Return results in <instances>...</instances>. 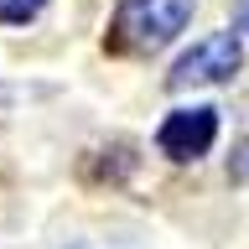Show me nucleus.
Returning a JSON list of instances; mask_svg holds the SVG:
<instances>
[{
  "label": "nucleus",
  "instance_id": "4",
  "mask_svg": "<svg viewBox=\"0 0 249 249\" xmlns=\"http://www.w3.org/2000/svg\"><path fill=\"white\" fill-rule=\"evenodd\" d=\"M42 5L47 0H5V5H0V21H5V26H21V21H31Z\"/></svg>",
  "mask_w": 249,
  "mask_h": 249
},
{
  "label": "nucleus",
  "instance_id": "3",
  "mask_svg": "<svg viewBox=\"0 0 249 249\" xmlns=\"http://www.w3.org/2000/svg\"><path fill=\"white\" fill-rule=\"evenodd\" d=\"M213 135H218V114L213 109H177V114L161 120L156 145H161L171 161H192V156H202L213 145Z\"/></svg>",
  "mask_w": 249,
  "mask_h": 249
},
{
  "label": "nucleus",
  "instance_id": "1",
  "mask_svg": "<svg viewBox=\"0 0 249 249\" xmlns=\"http://www.w3.org/2000/svg\"><path fill=\"white\" fill-rule=\"evenodd\" d=\"M192 21V0H120L114 31L130 47H166Z\"/></svg>",
  "mask_w": 249,
  "mask_h": 249
},
{
  "label": "nucleus",
  "instance_id": "5",
  "mask_svg": "<svg viewBox=\"0 0 249 249\" xmlns=\"http://www.w3.org/2000/svg\"><path fill=\"white\" fill-rule=\"evenodd\" d=\"M233 26L249 31V0H233Z\"/></svg>",
  "mask_w": 249,
  "mask_h": 249
},
{
  "label": "nucleus",
  "instance_id": "2",
  "mask_svg": "<svg viewBox=\"0 0 249 249\" xmlns=\"http://www.w3.org/2000/svg\"><path fill=\"white\" fill-rule=\"evenodd\" d=\"M239 62H244V47L233 31H213V36H202L192 52L177 57V68L166 73V89L182 93V89H202V83H223V78L239 73Z\"/></svg>",
  "mask_w": 249,
  "mask_h": 249
}]
</instances>
